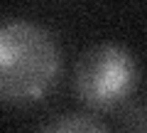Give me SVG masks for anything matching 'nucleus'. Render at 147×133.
I'll use <instances>...</instances> for the list:
<instances>
[{"label": "nucleus", "instance_id": "1", "mask_svg": "<svg viewBox=\"0 0 147 133\" xmlns=\"http://www.w3.org/2000/svg\"><path fill=\"white\" fill-rule=\"evenodd\" d=\"M59 47L44 27L27 20L0 22V101L42 99L59 76Z\"/></svg>", "mask_w": 147, "mask_h": 133}, {"label": "nucleus", "instance_id": "2", "mask_svg": "<svg viewBox=\"0 0 147 133\" xmlns=\"http://www.w3.org/2000/svg\"><path fill=\"white\" fill-rule=\"evenodd\" d=\"M137 84V64L125 47L100 42L88 47L76 62L74 86L88 108L108 111L127 101Z\"/></svg>", "mask_w": 147, "mask_h": 133}, {"label": "nucleus", "instance_id": "3", "mask_svg": "<svg viewBox=\"0 0 147 133\" xmlns=\"http://www.w3.org/2000/svg\"><path fill=\"white\" fill-rule=\"evenodd\" d=\"M39 133H108V128L91 116L71 113V116H61L57 121L47 123Z\"/></svg>", "mask_w": 147, "mask_h": 133}]
</instances>
